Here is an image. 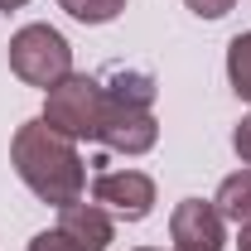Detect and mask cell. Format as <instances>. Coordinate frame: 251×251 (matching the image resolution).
Returning <instances> with one entry per match:
<instances>
[{
	"instance_id": "1",
	"label": "cell",
	"mask_w": 251,
	"mask_h": 251,
	"mask_svg": "<svg viewBox=\"0 0 251 251\" xmlns=\"http://www.w3.org/2000/svg\"><path fill=\"white\" fill-rule=\"evenodd\" d=\"M10 159H15V174L25 179V188H29L34 198L53 203V208L77 203L82 188H87V164L77 155V140L58 135L44 116L39 121H25L15 130Z\"/></svg>"
},
{
	"instance_id": "2",
	"label": "cell",
	"mask_w": 251,
	"mask_h": 251,
	"mask_svg": "<svg viewBox=\"0 0 251 251\" xmlns=\"http://www.w3.org/2000/svg\"><path fill=\"white\" fill-rule=\"evenodd\" d=\"M155 77L140 68H111L101 77V126L97 140L116 155H145L159 140L155 121Z\"/></svg>"
},
{
	"instance_id": "3",
	"label": "cell",
	"mask_w": 251,
	"mask_h": 251,
	"mask_svg": "<svg viewBox=\"0 0 251 251\" xmlns=\"http://www.w3.org/2000/svg\"><path fill=\"white\" fill-rule=\"evenodd\" d=\"M10 68H15L20 82L49 92L73 73V49H68V39L53 25H25L10 39Z\"/></svg>"
},
{
	"instance_id": "4",
	"label": "cell",
	"mask_w": 251,
	"mask_h": 251,
	"mask_svg": "<svg viewBox=\"0 0 251 251\" xmlns=\"http://www.w3.org/2000/svg\"><path fill=\"white\" fill-rule=\"evenodd\" d=\"M44 121L68 140H97L101 126V77L87 73H68L58 87H49L44 97Z\"/></svg>"
},
{
	"instance_id": "5",
	"label": "cell",
	"mask_w": 251,
	"mask_h": 251,
	"mask_svg": "<svg viewBox=\"0 0 251 251\" xmlns=\"http://www.w3.org/2000/svg\"><path fill=\"white\" fill-rule=\"evenodd\" d=\"M92 198L111 218L140 222V218H150V208H155V179L140 174V169H106V174H97Z\"/></svg>"
},
{
	"instance_id": "6",
	"label": "cell",
	"mask_w": 251,
	"mask_h": 251,
	"mask_svg": "<svg viewBox=\"0 0 251 251\" xmlns=\"http://www.w3.org/2000/svg\"><path fill=\"white\" fill-rule=\"evenodd\" d=\"M222 227L227 222H222V213L213 203L184 198L174 208V218H169V237H174V251H222V242H227Z\"/></svg>"
},
{
	"instance_id": "7",
	"label": "cell",
	"mask_w": 251,
	"mask_h": 251,
	"mask_svg": "<svg viewBox=\"0 0 251 251\" xmlns=\"http://www.w3.org/2000/svg\"><path fill=\"white\" fill-rule=\"evenodd\" d=\"M58 227L77 242L82 251H106L111 247V213L101 203H63L58 208Z\"/></svg>"
},
{
	"instance_id": "8",
	"label": "cell",
	"mask_w": 251,
	"mask_h": 251,
	"mask_svg": "<svg viewBox=\"0 0 251 251\" xmlns=\"http://www.w3.org/2000/svg\"><path fill=\"white\" fill-rule=\"evenodd\" d=\"M213 208L222 213V222H237V227H251V169L242 174H227L213 198Z\"/></svg>"
},
{
	"instance_id": "9",
	"label": "cell",
	"mask_w": 251,
	"mask_h": 251,
	"mask_svg": "<svg viewBox=\"0 0 251 251\" xmlns=\"http://www.w3.org/2000/svg\"><path fill=\"white\" fill-rule=\"evenodd\" d=\"M227 82L242 101H251V29L227 44Z\"/></svg>"
},
{
	"instance_id": "10",
	"label": "cell",
	"mask_w": 251,
	"mask_h": 251,
	"mask_svg": "<svg viewBox=\"0 0 251 251\" xmlns=\"http://www.w3.org/2000/svg\"><path fill=\"white\" fill-rule=\"evenodd\" d=\"M58 5L73 20H82V25H111L126 10V0H58Z\"/></svg>"
},
{
	"instance_id": "11",
	"label": "cell",
	"mask_w": 251,
	"mask_h": 251,
	"mask_svg": "<svg viewBox=\"0 0 251 251\" xmlns=\"http://www.w3.org/2000/svg\"><path fill=\"white\" fill-rule=\"evenodd\" d=\"M29 251H82L63 227H53V232H39V237H29Z\"/></svg>"
},
{
	"instance_id": "12",
	"label": "cell",
	"mask_w": 251,
	"mask_h": 251,
	"mask_svg": "<svg viewBox=\"0 0 251 251\" xmlns=\"http://www.w3.org/2000/svg\"><path fill=\"white\" fill-rule=\"evenodd\" d=\"M184 5L198 15V20H222V15H227L237 0H184Z\"/></svg>"
},
{
	"instance_id": "13",
	"label": "cell",
	"mask_w": 251,
	"mask_h": 251,
	"mask_svg": "<svg viewBox=\"0 0 251 251\" xmlns=\"http://www.w3.org/2000/svg\"><path fill=\"white\" fill-rule=\"evenodd\" d=\"M232 150L242 155V164H251V116L237 121V130H232Z\"/></svg>"
},
{
	"instance_id": "14",
	"label": "cell",
	"mask_w": 251,
	"mask_h": 251,
	"mask_svg": "<svg viewBox=\"0 0 251 251\" xmlns=\"http://www.w3.org/2000/svg\"><path fill=\"white\" fill-rule=\"evenodd\" d=\"M237 251H251V227H242V237H237Z\"/></svg>"
},
{
	"instance_id": "15",
	"label": "cell",
	"mask_w": 251,
	"mask_h": 251,
	"mask_svg": "<svg viewBox=\"0 0 251 251\" xmlns=\"http://www.w3.org/2000/svg\"><path fill=\"white\" fill-rule=\"evenodd\" d=\"M29 0H0V10H25Z\"/></svg>"
},
{
	"instance_id": "16",
	"label": "cell",
	"mask_w": 251,
	"mask_h": 251,
	"mask_svg": "<svg viewBox=\"0 0 251 251\" xmlns=\"http://www.w3.org/2000/svg\"><path fill=\"white\" fill-rule=\"evenodd\" d=\"M140 251H155V247H140Z\"/></svg>"
}]
</instances>
